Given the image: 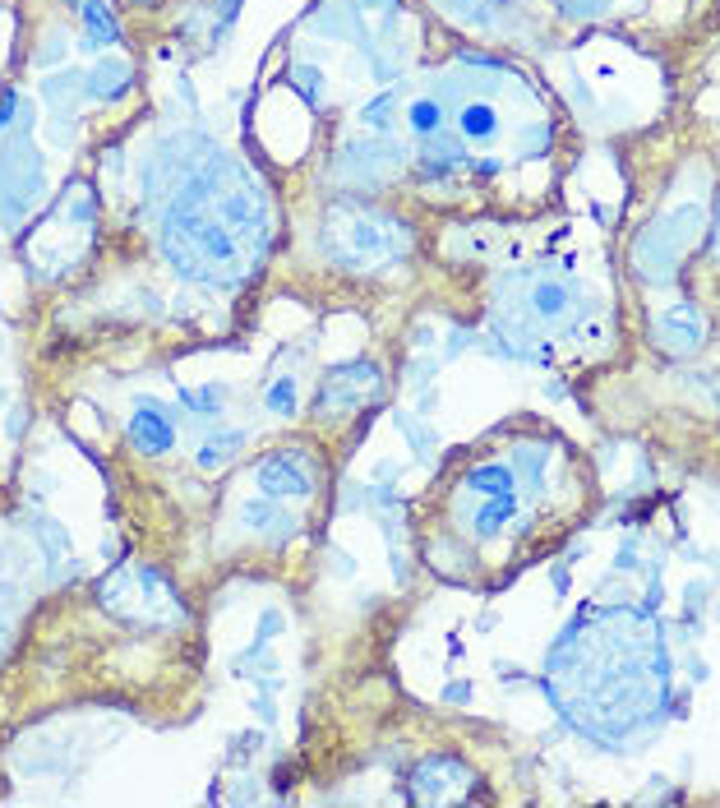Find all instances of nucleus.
<instances>
[{
  "instance_id": "1",
  "label": "nucleus",
  "mask_w": 720,
  "mask_h": 808,
  "mask_svg": "<svg viewBox=\"0 0 720 808\" xmlns=\"http://www.w3.org/2000/svg\"><path fill=\"white\" fill-rule=\"evenodd\" d=\"M577 647L596 656L605 670L573 656V665L559 661V670L577 675V693H564V712L577 716V725L600 730V735H624L637 721H647L665 702V652L660 638L637 619H610L577 633Z\"/></svg>"
},
{
  "instance_id": "2",
  "label": "nucleus",
  "mask_w": 720,
  "mask_h": 808,
  "mask_svg": "<svg viewBox=\"0 0 720 808\" xmlns=\"http://www.w3.org/2000/svg\"><path fill=\"white\" fill-rule=\"evenodd\" d=\"M462 495H467V508H462V522H467L471 536L480 541H494L513 527V518L522 513V490H517V471L508 462H480L462 476Z\"/></svg>"
},
{
  "instance_id": "3",
  "label": "nucleus",
  "mask_w": 720,
  "mask_h": 808,
  "mask_svg": "<svg viewBox=\"0 0 720 808\" xmlns=\"http://www.w3.org/2000/svg\"><path fill=\"white\" fill-rule=\"evenodd\" d=\"M402 236H407L402 222L379 218L370 208H347V213H333V222H328V250L342 264H356V268L397 259L402 254Z\"/></svg>"
},
{
  "instance_id": "4",
  "label": "nucleus",
  "mask_w": 720,
  "mask_h": 808,
  "mask_svg": "<svg viewBox=\"0 0 720 808\" xmlns=\"http://www.w3.org/2000/svg\"><path fill=\"white\" fill-rule=\"evenodd\" d=\"M254 481L268 499H305L314 495V467L300 458L296 448H282V453H268L259 467H254Z\"/></svg>"
},
{
  "instance_id": "5",
  "label": "nucleus",
  "mask_w": 720,
  "mask_h": 808,
  "mask_svg": "<svg viewBox=\"0 0 720 808\" xmlns=\"http://www.w3.org/2000/svg\"><path fill=\"white\" fill-rule=\"evenodd\" d=\"M125 435H130V444L139 448V453H167V448L176 444V421H171V411L162 407V402L144 398V402H134Z\"/></svg>"
},
{
  "instance_id": "6",
  "label": "nucleus",
  "mask_w": 720,
  "mask_h": 808,
  "mask_svg": "<svg viewBox=\"0 0 720 808\" xmlns=\"http://www.w3.org/2000/svg\"><path fill=\"white\" fill-rule=\"evenodd\" d=\"M360 384H379L374 365H337V370H328V379L319 384V411L360 407Z\"/></svg>"
},
{
  "instance_id": "7",
  "label": "nucleus",
  "mask_w": 720,
  "mask_h": 808,
  "mask_svg": "<svg viewBox=\"0 0 720 808\" xmlns=\"http://www.w3.org/2000/svg\"><path fill=\"white\" fill-rule=\"evenodd\" d=\"M457 130H462V139H467L471 148H485L499 139V111L485 107V102H467V107L457 111Z\"/></svg>"
},
{
  "instance_id": "8",
  "label": "nucleus",
  "mask_w": 720,
  "mask_h": 808,
  "mask_svg": "<svg viewBox=\"0 0 720 808\" xmlns=\"http://www.w3.org/2000/svg\"><path fill=\"white\" fill-rule=\"evenodd\" d=\"M84 24H88V37H84V42H88L93 51L116 47L120 37H125V33H120V19L111 14L107 0H84Z\"/></svg>"
},
{
  "instance_id": "9",
  "label": "nucleus",
  "mask_w": 720,
  "mask_h": 808,
  "mask_svg": "<svg viewBox=\"0 0 720 808\" xmlns=\"http://www.w3.org/2000/svg\"><path fill=\"white\" fill-rule=\"evenodd\" d=\"M88 97H102V102H116V97L130 93V65L125 61H102L93 74L84 79Z\"/></svg>"
},
{
  "instance_id": "10",
  "label": "nucleus",
  "mask_w": 720,
  "mask_h": 808,
  "mask_svg": "<svg viewBox=\"0 0 720 808\" xmlns=\"http://www.w3.org/2000/svg\"><path fill=\"white\" fill-rule=\"evenodd\" d=\"M573 305H577V296L564 287V282H536V287H531V310H536L540 319H550V324H559Z\"/></svg>"
},
{
  "instance_id": "11",
  "label": "nucleus",
  "mask_w": 720,
  "mask_h": 808,
  "mask_svg": "<svg viewBox=\"0 0 720 808\" xmlns=\"http://www.w3.org/2000/svg\"><path fill=\"white\" fill-rule=\"evenodd\" d=\"M407 121H411V130H416L420 139H430V134L444 130V107H439V102H430V97H420V102H411Z\"/></svg>"
},
{
  "instance_id": "12",
  "label": "nucleus",
  "mask_w": 720,
  "mask_h": 808,
  "mask_svg": "<svg viewBox=\"0 0 720 808\" xmlns=\"http://www.w3.org/2000/svg\"><path fill=\"white\" fill-rule=\"evenodd\" d=\"M268 411H277V416H291V411H296V384H291V379H277V384L268 388Z\"/></svg>"
},
{
  "instance_id": "13",
  "label": "nucleus",
  "mask_w": 720,
  "mask_h": 808,
  "mask_svg": "<svg viewBox=\"0 0 720 808\" xmlns=\"http://www.w3.org/2000/svg\"><path fill=\"white\" fill-rule=\"evenodd\" d=\"M236 448H240V435L208 439V448L199 453V467H222V458H227V453H236Z\"/></svg>"
},
{
  "instance_id": "14",
  "label": "nucleus",
  "mask_w": 720,
  "mask_h": 808,
  "mask_svg": "<svg viewBox=\"0 0 720 808\" xmlns=\"http://www.w3.org/2000/svg\"><path fill=\"white\" fill-rule=\"evenodd\" d=\"M14 107H19V93H5V97H0V130L14 121Z\"/></svg>"
},
{
  "instance_id": "15",
  "label": "nucleus",
  "mask_w": 720,
  "mask_h": 808,
  "mask_svg": "<svg viewBox=\"0 0 720 808\" xmlns=\"http://www.w3.org/2000/svg\"><path fill=\"white\" fill-rule=\"evenodd\" d=\"M236 10H240V0H222V10H217V19H222V24H231V19H236Z\"/></svg>"
},
{
  "instance_id": "16",
  "label": "nucleus",
  "mask_w": 720,
  "mask_h": 808,
  "mask_svg": "<svg viewBox=\"0 0 720 808\" xmlns=\"http://www.w3.org/2000/svg\"><path fill=\"white\" fill-rule=\"evenodd\" d=\"M134 5H153V0H134Z\"/></svg>"
},
{
  "instance_id": "17",
  "label": "nucleus",
  "mask_w": 720,
  "mask_h": 808,
  "mask_svg": "<svg viewBox=\"0 0 720 808\" xmlns=\"http://www.w3.org/2000/svg\"><path fill=\"white\" fill-rule=\"evenodd\" d=\"M65 5H84V0H65Z\"/></svg>"
}]
</instances>
